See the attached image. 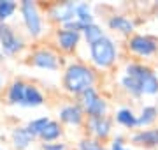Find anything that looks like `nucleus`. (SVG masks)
<instances>
[{"label":"nucleus","instance_id":"9","mask_svg":"<svg viewBox=\"0 0 158 150\" xmlns=\"http://www.w3.org/2000/svg\"><path fill=\"white\" fill-rule=\"evenodd\" d=\"M58 122L70 127H83L86 122L85 110L81 108L77 101L74 103H65L58 108Z\"/></svg>","mask_w":158,"mask_h":150},{"label":"nucleus","instance_id":"21","mask_svg":"<svg viewBox=\"0 0 158 150\" xmlns=\"http://www.w3.org/2000/svg\"><path fill=\"white\" fill-rule=\"evenodd\" d=\"M76 20L83 27H88V25H93L97 23L95 21V16H93V9L88 2H77V9H76Z\"/></svg>","mask_w":158,"mask_h":150},{"label":"nucleus","instance_id":"23","mask_svg":"<svg viewBox=\"0 0 158 150\" xmlns=\"http://www.w3.org/2000/svg\"><path fill=\"white\" fill-rule=\"evenodd\" d=\"M83 39H85V42L88 44V46H91L93 42H97V41H100L102 37H106V32H104V29H102L98 23H93V25H88L85 30H83Z\"/></svg>","mask_w":158,"mask_h":150},{"label":"nucleus","instance_id":"32","mask_svg":"<svg viewBox=\"0 0 158 150\" xmlns=\"http://www.w3.org/2000/svg\"><path fill=\"white\" fill-rule=\"evenodd\" d=\"M127 150H130V148H127Z\"/></svg>","mask_w":158,"mask_h":150},{"label":"nucleus","instance_id":"4","mask_svg":"<svg viewBox=\"0 0 158 150\" xmlns=\"http://www.w3.org/2000/svg\"><path fill=\"white\" fill-rule=\"evenodd\" d=\"M19 14H21L23 27L32 39H39L44 34V18L37 2L34 0H21L19 2Z\"/></svg>","mask_w":158,"mask_h":150},{"label":"nucleus","instance_id":"25","mask_svg":"<svg viewBox=\"0 0 158 150\" xmlns=\"http://www.w3.org/2000/svg\"><path fill=\"white\" fill-rule=\"evenodd\" d=\"M49 117H39V118H34V120H30L28 124H27V129H28V133L34 136V138H39L40 133L46 129V126L49 124Z\"/></svg>","mask_w":158,"mask_h":150},{"label":"nucleus","instance_id":"19","mask_svg":"<svg viewBox=\"0 0 158 150\" xmlns=\"http://www.w3.org/2000/svg\"><path fill=\"white\" fill-rule=\"evenodd\" d=\"M44 103H46L44 92H42L37 85L28 83V85H27V92H25V103H23V108H39V106H42Z\"/></svg>","mask_w":158,"mask_h":150},{"label":"nucleus","instance_id":"26","mask_svg":"<svg viewBox=\"0 0 158 150\" xmlns=\"http://www.w3.org/2000/svg\"><path fill=\"white\" fill-rule=\"evenodd\" d=\"M77 150H109V148L102 143V141H98V139L90 138V136H85V138L79 139Z\"/></svg>","mask_w":158,"mask_h":150},{"label":"nucleus","instance_id":"27","mask_svg":"<svg viewBox=\"0 0 158 150\" xmlns=\"http://www.w3.org/2000/svg\"><path fill=\"white\" fill-rule=\"evenodd\" d=\"M109 150H127V147H125V138L123 136H114L113 141H111V147H109Z\"/></svg>","mask_w":158,"mask_h":150},{"label":"nucleus","instance_id":"24","mask_svg":"<svg viewBox=\"0 0 158 150\" xmlns=\"http://www.w3.org/2000/svg\"><path fill=\"white\" fill-rule=\"evenodd\" d=\"M18 9L19 6L14 0H0V23H7V20H11Z\"/></svg>","mask_w":158,"mask_h":150},{"label":"nucleus","instance_id":"29","mask_svg":"<svg viewBox=\"0 0 158 150\" xmlns=\"http://www.w3.org/2000/svg\"><path fill=\"white\" fill-rule=\"evenodd\" d=\"M4 87V76H2V73H0V88Z\"/></svg>","mask_w":158,"mask_h":150},{"label":"nucleus","instance_id":"8","mask_svg":"<svg viewBox=\"0 0 158 150\" xmlns=\"http://www.w3.org/2000/svg\"><path fill=\"white\" fill-rule=\"evenodd\" d=\"M25 39L9 23H0V50L4 55L14 57L25 50Z\"/></svg>","mask_w":158,"mask_h":150},{"label":"nucleus","instance_id":"33","mask_svg":"<svg viewBox=\"0 0 158 150\" xmlns=\"http://www.w3.org/2000/svg\"><path fill=\"white\" fill-rule=\"evenodd\" d=\"M156 57H158V55H156Z\"/></svg>","mask_w":158,"mask_h":150},{"label":"nucleus","instance_id":"22","mask_svg":"<svg viewBox=\"0 0 158 150\" xmlns=\"http://www.w3.org/2000/svg\"><path fill=\"white\" fill-rule=\"evenodd\" d=\"M119 87L123 88V92L128 94L130 97H134V99L144 97V95H142L141 87H139V83H137V80H134L132 76H127V74L119 76Z\"/></svg>","mask_w":158,"mask_h":150},{"label":"nucleus","instance_id":"28","mask_svg":"<svg viewBox=\"0 0 158 150\" xmlns=\"http://www.w3.org/2000/svg\"><path fill=\"white\" fill-rule=\"evenodd\" d=\"M42 150H69L67 143L55 141V143H42Z\"/></svg>","mask_w":158,"mask_h":150},{"label":"nucleus","instance_id":"13","mask_svg":"<svg viewBox=\"0 0 158 150\" xmlns=\"http://www.w3.org/2000/svg\"><path fill=\"white\" fill-rule=\"evenodd\" d=\"M107 27L109 30H113L116 34L119 35H125L127 39H128L130 35L135 34V21L128 18L127 14H111L107 18Z\"/></svg>","mask_w":158,"mask_h":150},{"label":"nucleus","instance_id":"12","mask_svg":"<svg viewBox=\"0 0 158 150\" xmlns=\"http://www.w3.org/2000/svg\"><path fill=\"white\" fill-rule=\"evenodd\" d=\"M55 41L60 51L63 53H74L77 50V46L83 41V35L79 32H72V30H65L62 27H58L55 32Z\"/></svg>","mask_w":158,"mask_h":150},{"label":"nucleus","instance_id":"10","mask_svg":"<svg viewBox=\"0 0 158 150\" xmlns=\"http://www.w3.org/2000/svg\"><path fill=\"white\" fill-rule=\"evenodd\" d=\"M76 9H77V2H70V0L55 2L48 9V18H49V21L63 27L65 23L76 20Z\"/></svg>","mask_w":158,"mask_h":150},{"label":"nucleus","instance_id":"1","mask_svg":"<svg viewBox=\"0 0 158 150\" xmlns=\"http://www.w3.org/2000/svg\"><path fill=\"white\" fill-rule=\"evenodd\" d=\"M97 81H98L97 71L91 67L90 64L81 62V60L69 62L62 74L63 90L69 95H72V97H79L88 88H93L97 85Z\"/></svg>","mask_w":158,"mask_h":150},{"label":"nucleus","instance_id":"30","mask_svg":"<svg viewBox=\"0 0 158 150\" xmlns=\"http://www.w3.org/2000/svg\"><path fill=\"white\" fill-rule=\"evenodd\" d=\"M4 58H6V55L2 53V50H0V62H4Z\"/></svg>","mask_w":158,"mask_h":150},{"label":"nucleus","instance_id":"14","mask_svg":"<svg viewBox=\"0 0 158 150\" xmlns=\"http://www.w3.org/2000/svg\"><path fill=\"white\" fill-rule=\"evenodd\" d=\"M130 143L142 148H158V126L148 129H137L130 136Z\"/></svg>","mask_w":158,"mask_h":150},{"label":"nucleus","instance_id":"15","mask_svg":"<svg viewBox=\"0 0 158 150\" xmlns=\"http://www.w3.org/2000/svg\"><path fill=\"white\" fill-rule=\"evenodd\" d=\"M27 81L25 80H14L7 87V92H6V99L7 103L11 106H21L23 108V103H25V92H27Z\"/></svg>","mask_w":158,"mask_h":150},{"label":"nucleus","instance_id":"6","mask_svg":"<svg viewBox=\"0 0 158 150\" xmlns=\"http://www.w3.org/2000/svg\"><path fill=\"white\" fill-rule=\"evenodd\" d=\"M127 50L139 58H151L158 55V39L148 34H134L127 39Z\"/></svg>","mask_w":158,"mask_h":150},{"label":"nucleus","instance_id":"31","mask_svg":"<svg viewBox=\"0 0 158 150\" xmlns=\"http://www.w3.org/2000/svg\"><path fill=\"white\" fill-rule=\"evenodd\" d=\"M0 150H4V148H2V147H0Z\"/></svg>","mask_w":158,"mask_h":150},{"label":"nucleus","instance_id":"11","mask_svg":"<svg viewBox=\"0 0 158 150\" xmlns=\"http://www.w3.org/2000/svg\"><path fill=\"white\" fill-rule=\"evenodd\" d=\"M113 122H114V118H111L109 115L97 117V118H86L85 127H86V131H88L90 138H95L104 143L113 134Z\"/></svg>","mask_w":158,"mask_h":150},{"label":"nucleus","instance_id":"18","mask_svg":"<svg viewBox=\"0 0 158 150\" xmlns=\"http://www.w3.org/2000/svg\"><path fill=\"white\" fill-rule=\"evenodd\" d=\"M114 122L125 129H137V115L128 106H121L114 113Z\"/></svg>","mask_w":158,"mask_h":150},{"label":"nucleus","instance_id":"7","mask_svg":"<svg viewBox=\"0 0 158 150\" xmlns=\"http://www.w3.org/2000/svg\"><path fill=\"white\" fill-rule=\"evenodd\" d=\"M28 58L34 67L42 69V71H53L55 73L62 65V57L49 46H40L37 50H34V51L30 53Z\"/></svg>","mask_w":158,"mask_h":150},{"label":"nucleus","instance_id":"16","mask_svg":"<svg viewBox=\"0 0 158 150\" xmlns=\"http://www.w3.org/2000/svg\"><path fill=\"white\" fill-rule=\"evenodd\" d=\"M11 141H12V147L16 150H27V148H30V145L35 141V138L28 133V129L25 126H18V127L12 129Z\"/></svg>","mask_w":158,"mask_h":150},{"label":"nucleus","instance_id":"5","mask_svg":"<svg viewBox=\"0 0 158 150\" xmlns=\"http://www.w3.org/2000/svg\"><path fill=\"white\" fill-rule=\"evenodd\" d=\"M77 103L85 110L86 118H97V117H106L109 113V103L107 99L100 95L97 87L88 88L85 94H81L77 97Z\"/></svg>","mask_w":158,"mask_h":150},{"label":"nucleus","instance_id":"2","mask_svg":"<svg viewBox=\"0 0 158 150\" xmlns=\"http://www.w3.org/2000/svg\"><path fill=\"white\" fill-rule=\"evenodd\" d=\"M90 53V65L95 71H107L111 69L118 60V44L113 37H102L100 41L88 46Z\"/></svg>","mask_w":158,"mask_h":150},{"label":"nucleus","instance_id":"20","mask_svg":"<svg viewBox=\"0 0 158 150\" xmlns=\"http://www.w3.org/2000/svg\"><path fill=\"white\" fill-rule=\"evenodd\" d=\"M62 136H63V126L58 120H49L46 129L40 133L39 139L42 143H55V141H60Z\"/></svg>","mask_w":158,"mask_h":150},{"label":"nucleus","instance_id":"3","mask_svg":"<svg viewBox=\"0 0 158 150\" xmlns=\"http://www.w3.org/2000/svg\"><path fill=\"white\" fill-rule=\"evenodd\" d=\"M123 74L132 76L134 80H137V83L142 90V95H148V97L158 95V74L148 64L130 60V62L125 64Z\"/></svg>","mask_w":158,"mask_h":150},{"label":"nucleus","instance_id":"17","mask_svg":"<svg viewBox=\"0 0 158 150\" xmlns=\"http://www.w3.org/2000/svg\"><path fill=\"white\" fill-rule=\"evenodd\" d=\"M158 120V106L155 104H144L137 115V129H148L153 127Z\"/></svg>","mask_w":158,"mask_h":150}]
</instances>
